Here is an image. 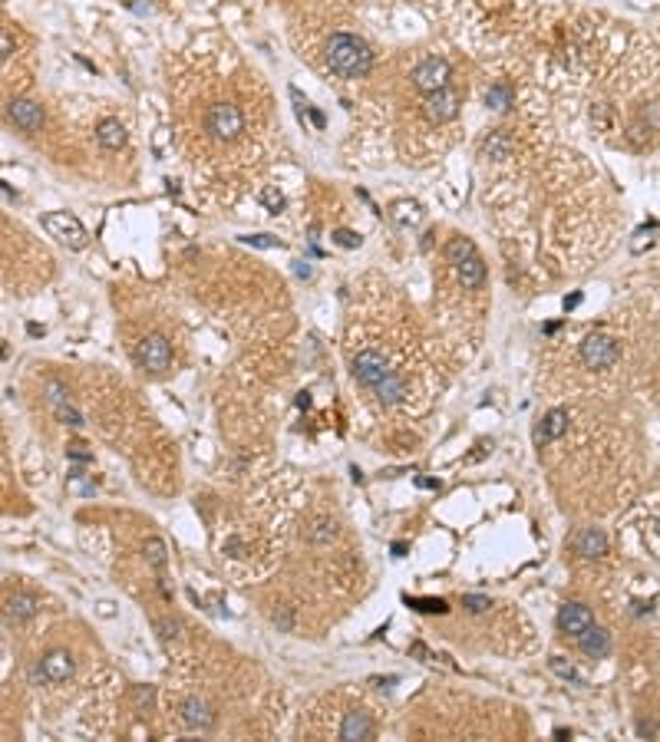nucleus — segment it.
<instances>
[{"label": "nucleus", "mask_w": 660, "mask_h": 742, "mask_svg": "<svg viewBox=\"0 0 660 742\" xmlns=\"http://www.w3.org/2000/svg\"><path fill=\"white\" fill-rule=\"evenodd\" d=\"M327 67L344 80H363L373 69V50L357 33H333L327 40Z\"/></svg>", "instance_id": "f257e3e1"}, {"label": "nucleus", "mask_w": 660, "mask_h": 742, "mask_svg": "<svg viewBox=\"0 0 660 742\" xmlns=\"http://www.w3.org/2000/svg\"><path fill=\"white\" fill-rule=\"evenodd\" d=\"M446 261L455 267L462 288L479 290L482 284H485V264H482L479 251H476V245H472L469 238H453V241L446 245Z\"/></svg>", "instance_id": "f03ea898"}, {"label": "nucleus", "mask_w": 660, "mask_h": 742, "mask_svg": "<svg viewBox=\"0 0 660 742\" xmlns=\"http://www.w3.org/2000/svg\"><path fill=\"white\" fill-rule=\"evenodd\" d=\"M205 132L215 142H234V139L245 132V116L234 103H211L205 109Z\"/></svg>", "instance_id": "7ed1b4c3"}, {"label": "nucleus", "mask_w": 660, "mask_h": 742, "mask_svg": "<svg viewBox=\"0 0 660 742\" xmlns=\"http://www.w3.org/2000/svg\"><path fill=\"white\" fill-rule=\"evenodd\" d=\"M350 366H354V380H357L360 386L373 389V393L397 376V370H390V363H386L376 350H363V353H357Z\"/></svg>", "instance_id": "20e7f679"}, {"label": "nucleus", "mask_w": 660, "mask_h": 742, "mask_svg": "<svg viewBox=\"0 0 660 742\" xmlns=\"http://www.w3.org/2000/svg\"><path fill=\"white\" fill-rule=\"evenodd\" d=\"M618 357H620L618 340L607 337V333H591V337H584V344H581V360H584L591 370H611V366L618 363Z\"/></svg>", "instance_id": "39448f33"}, {"label": "nucleus", "mask_w": 660, "mask_h": 742, "mask_svg": "<svg viewBox=\"0 0 660 742\" xmlns=\"http://www.w3.org/2000/svg\"><path fill=\"white\" fill-rule=\"evenodd\" d=\"M43 228L53 234L56 241H63L67 247H73V251L86 247V241H89V234H86V228L80 224V218H73L67 211H50V215L43 218Z\"/></svg>", "instance_id": "423d86ee"}, {"label": "nucleus", "mask_w": 660, "mask_h": 742, "mask_svg": "<svg viewBox=\"0 0 660 742\" xmlns=\"http://www.w3.org/2000/svg\"><path fill=\"white\" fill-rule=\"evenodd\" d=\"M449 76H453V69H449V63L442 56H426L423 63H416V69H412V86L419 93H436V89L449 86Z\"/></svg>", "instance_id": "0eeeda50"}, {"label": "nucleus", "mask_w": 660, "mask_h": 742, "mask_svg": "<svg viewBox=\"0 0 660 742\" xmlns=\"http://www.w3.org/2000/svg\"><path fill=\"white\" fill-rule=\"evenodd\" d=\"M136 363L142 366V370H149V373L168 370V363H172V346H168V340L159 337V333L146 337V340L136 346Z\"/></svg>", "instance_id": "6e6552de"}, {"label": "nucleus", "mask_w": 660, "mask_h": 742, "mask_svg": "<svg viewBox=\"0 0 660 742\" xmlns=\"http://www.w3.org/2000/svg\"><path fill=\"white\" fill-rule=\"evenodd\" d=\"M423 112H426L429 123H436V125L449 123V119H455V112H459V96H455L449 86H446V89H436V93H426Z\"/></svg>", "instance_id": "1a4fd4ad"}, {"label": "nucleus", "mask_w": 660, "mask_h": 742, "mask_svg": "<svg viewBox=\"0 0 660 742\" xmlns=\"http://www.w3.org/2000/svg\"><path fill=\"white\" fill-rule=\"evenodd\" d=\"M179 716H182V723H185L189 729H211L215 726V709H211L202 696H189V700H182Z\"/></svg>", "instance_id": "9d476101"}, {"label": "nucleus", "mask_w": 660, "mask_h": 742, "mask_svg": "<svg viewBox=\"0 0 660 742\" xmlns=\"http://www.w3.org/2000/svg\"><path fill=\"white\" fill-rule=\"evenodd\" d=\"M7 116H10L14 125H20L24 132H37L43 125V109H40V103H33V99H14V103H7Z\"/></svg>", "instance_id": "9b49d317"}, {"label": "nucleus", "mask_w": 660, "mask_h": 742, "mask_svg": "<svg viewBox=\"0 0 660 742\" xmlns=\"http://www.w3.org/2000/svg\"><path fill=\"white\" fill-rule=\"evenodd\" d=\"M591 624H594V614L584 604H564L562 610H558V627H562L564 633H571V637H581Z\"/></svg>", "instance_id": "f8f14e48"}, {"label": "nucleus", "mask_w": 660, "mask_h": 742, "mask_svg": "<svg viewBox=\"0 0 660 742\" xmlns=\"http://www.w3.org/2000/svg\"><path fill=\"white\" fill-rule=\"evenodd\" d=\"M578 646H581V653L591 660H605L607 653H611V633L605 630V627H588V630L578 637Z\"/></svg>", "instance_id": "ddd939ff"}, {"label": "nucleus", "mask_w": 660, "mask_h": 742, "mask_svg": "<svg viewBox=\"0 0 660 742\" xmlns=\"http://www.w3.org/2000/svg\"><path fill=\"white\" fill-rule=\"evenodd\" d=\"M40 666H43V673H46V680H50V683H67L69 676H73V670H76L73 657H69V653H63V650L46 653Z\"/></svg>", "instance_id": "4468645a"}, {"label": "nucleus", "mask_w": 660, "mask_h": 742, "mask_svg": "<svg viewBox=\"0 0 660 742\" xmlns=\"http://www.w3.org/2000/svg\"><path fill=\"white\" fill-rule=\"evenodd\" d=\"M564 432H568V412L551 409L548 416L541 419V426L535 429V442L538 445H545V442H551V439H562Z\"/></svg>", "instance_id": "2eb2a0df"}, {"label": "nucleus", "mask_w": 660, "mask_h": 742, "mask_svg": "<svg viewBox=\"0 0 660 742\" xmlns=\"http://www.w3.org/2000/svg\"><path fill=\"white\" fill-rule=\"evenodd\" d=\"M575 551L581 554V558H605L607 554L605 531H598V528H584V531L575 538Z\"/></svg>", "instance_id": "dca6fc26"}, {"label": "nucleus", "mask_w": 660, "mask_h": 742, "mask_svg": "<svg viewBox=\"0 0 660 742\" xmlns=\"http://www.w3.org/2000/svg\"><path fill=\"white\" fill-rule=\"evenodd\" d=\"M370 736H373V719L367 713L354 709V713L344 716V723H340V739H370Z\"/></svg>", "instance_id": "f3484780"}, {"label": "nucleus", "mask_w": 660, "mask_h": 742, "mask_svg": "<svg viewBox=\"0 0 660 742\" xmlns=\"http://www.w3.org/2000/svg\"><path fill=\"white\" fill-rule=\"evenodd\" d=\"M96 139H99V145H103V149H123L125 145L123 123H119V119H103V123H99Z\"/></svg>", "instance_id": "a211bd4d"}, {"label": "nucleus", "mask_w": 660, "mask_h": 742, "mask_svg": "<svg viewBox=\"0 0 660 742\" xmlns=\"http://www.w3.org/2000/svg\"><path fill=\"white\" fill-rule=\"evenodd\" d=\"M482 152H485L489 159H509L512 155V136L509 132H502V129H495V132H489V139L482 142Z\"/></svg>", "instance_id": "6ab92c4d"}, {"label": "nucleus", "mask_w": 660, "mask_h": 742, "mask_svg": "<svg viewBox=\"0 0 660 742\" xmlns=\"http://www.w3.org/2000/svg\"><path fill=\"white\" fill-rule=\"evenodd\" d=\"M37 614V597L33 594H14V597H7V617L14 620H27Z\"/></svg>", "instance_id": "aec40b11"}, {"label": "nucleus", "mask_w": 660, "mask_h": 742, "mask_svg": "<svg viewBox=\"0 0 660 742\" xmlns=\"http://www.w3.org/2000/svg\"><path fill=\"white\" fill-rule=\"evenodd\" d=\"M512 99H515V93H512L509 82H492L489 93H485V106L495 112H505L512 106Z\"/></svg>", "instance_id": "412c9836"}, {"label": "nucleus", "mask_w": 660, "mask_h": 742, "mask_svg": "<svg viewBox=\"0 0 660 742\" xmlns=\"http://www.w3.org/2000/svg\"><path fill=\"white\" fill-rule=\"evenodd\" d=\"M165 558H168L165 541H162V538H149V541H146V561H149L155 571H162V567H165Z\"/></svg>", "instance_id": "4be33fe9"}, {"label": "nucleus", "mask_w": 660, "mask_h": 742, "mask_svg": "<svg viewBox=\"0 0 660 742\" xmlns=\"http://www.w3.org/2000/svg\"><path fill=\"white\" fill-rule=\"evenodd\" d=\"M548 666H551V673H558V676H562V680H571V683H578V687H584V676L578 673V670H575V666H571V663H564L562 657H555V660H551V663H548Z\"/></svg>", "instance_id": "5701e85b"}, {"label": "nucleus", "mask_w": 660, "mask_h": 742, "mask_svg": "<svg viewBox=\"0 0 660 742\" xmlns=\"http://www.w3.org/2000/svg\"><path fill=\"white\" fill-rule=\"evenodd\" d=\"M258 198H261V205L268 208V211H275V215H277V211H281V208H284V195L277 192L275 185H264V188H261V195H258Z\"/></svg>", "instance_id": "b1692460"}, {"label": "nucleus", "mask_w": 660, "mask_h": 742, "mask_svg": "<svg viewBox=\"0 0 660 742\" xmlns=\"http://www.w3.org/2000/svg\"><path fill=\"white\" fill-rule=\"evenodd\" d=\"M56 416L67 423V426H73V429H82L86 423H82V412L80 409H73L69 403H63V406H56Z\"/></svg>", "instance_id": "393cba45"}, {"label": "nucleus", "mask_w": 660, "mask_h": 742, "mask_svg": "<svg viewBox=\"0 0 660 742\" xmlns=\"http://www.w3.org/2000/svg\"><path fill=\"white\" fill-rule=\"evenodd\" d=\"M397 221L399 224H416V221H419V205H416V202H410V205H406V202L397 205Z\"/></svg>", "instance_id": "a878e982"}, {"label": "nucleus", "mask_w": 660, "mask_h": 742, "mask_svg": "<svg viewBox=\"0 0 660 742\" xmlns=\"http://www.w3.org/2000/svg\"><path fill=\"white\" fill-rule=\"evenodd\" d=\"M46 399H50V406H63V403H69L67 399V389H63V383H56V380H50L46 383Z\"/></svg>", "instance_id": "bb28decb"}, {"label": "nucleus", "mask_w": 660, "mask_h": 742, "mask_svg": "<svg viewBox=\"0 0 660 742\" xmlns=\"http://www.w3.org/2000/svg\"><path fill=\"white\" fill-rule=\"evenodd\" d=\"M241 241L251 245V247H281V241L271 238V234H248V238H241Z\"/></svg>", "instance_id": "cd10ccee"}, {"label": "nucleus", "mask_w": 660, "mask_h": 742, "mask_svg": "<svg viewBox=\"0 0 660 742\" xmlns=\"http://www.w3.org/2000/svg\"><path fill=\"white\" fill-rule=\"evenodd\" d=\"M416 610H423V614H446L449 607H446V601H410Z\"/></svg>", "instance_id": "c85d7f7f"}, {"label": "nucleus", "mask_w": 660, "mask_h": 742, "mask_svg": "<svg viewBox=\"0 0 660 742\" xmlns=\"http://www.w3.org/2000/svg\"><path fill=\"white\" fill-rule=\"evenodd\" d=\"M462 604L469 607V614H485V610L492 607V604H489V597H479V594H469Z\"/></svg>", "instance_id": "c756f323"}, {"label": "nucleus", "mask_w": 660, "mask_h": 742, "mask_svg": "<svg viewBox=\"0 0 660 742\" xmlns=\"http://www.w3.org/2000/svg\"><path fill=\"white\" fill-rule=\"evenodd\" d=\"M330 538H333V524L317 522L314 531H311V541H314V545H324V541H330Z\"/></svg>", "instance_id": "7c9ffc66"}, {"label": "nucleus", "mask_w": 660, "mask_h": 742, "mask_svg": "<svg viewBox=\"0 0 660 742\" xmlns=\"http://www.w3.org/2000/svg\"><path fill=\"white\" fill-rule=\"evenodd\" d=\"M132 696H136V706H139V709H149V706H152V696H155V689H152V687H136V693H132Z\"/></svg>", "instance_id": "2f4dec72"}, {"label": "nucleus", "mask_w": 660, "mask_h": 742, "mask_svg": "<svg viewBox=\"0 0 660 742\" xmlns=\"http://www.w3.org/2000/svg\"><path fill=\"white\" fill-rule=\"evenodd\" d=\"M333 241H337L340 247H357L360 245V234L344 231V228H340V231H333Z\"/></svg>", "instance_id": "473e14b6"}, {"label": "nucleus", "mask_w": 660, "mask_h": 742, "mask_svg": "<svg viewBox=\"0 0 660 742\" xmlns=\"http://www.w3.org/2000/svg\"><path fill=\"white\" fill-rule=\"evenodd\" d=\"M67 455L73 459V462H93V452H89L86 445H80V442H76V445H69Z\"/></svg>", "instance_id": "72a5a7b5"}, {"label": "nucleus", "mask_w": 660, "mask_h": 742, "mask_svg": "<svg viewBox=\"0 0 660 742\" xmlns=\"http://www.w3.org/2000/svg\"><path fill=\"white\" fill-rule=\"evenodd\" d=\"M155 630H159L162 640H168V637H175V630H179V620H155Z\"/></svg>", "instance_id": "f704fd0d"}, {"label": "nucleus", "mask_w": 660, "mask_h": 742, "mask_svg": "<svg viewBox=\"0 0 660 742\" xmlns=\"http://www.w3.org/2000/svg\"><path fill=\"white\" fill-rule=\"evenodd\" d=\"M275 627H281V630H290V627H294L290 614H284V610H281V614H275Z\"/></svg>", "instance_id": "c9c22d12"}, {"label": "nucleus", "mask_w": 660, "mask_h": 742, "mask_svg": "<svg viewBox=\"0 0 660 742\" xmlns=\"http://www.w3.org/2000/svg\"><path fill=\"white\" fill-rule=\"evenodd\" d=\"M654 723H647V719H641V723H637V732H641V736H654Z\"/></svg>", "instance_id": "e433bc0d"}, {"label": "nucleus", "mask_w": 660, "mask_h": 742, "mask_svg": "<svg viewBox=\"0 0 660 742\" xmlns=\"http://www.w3.org/2000/svg\"><path fill=\"white\" fill-rule=\"evenodd\" d=\"M307 112H311V123H314L317 129H324V112H317L314 106H311V109H307Z\"/></svg>", "instance_id": "4c0bfd02"}, {"label": "nucleus", "mask_w": 660, "mask_h": 742, "mask_svg": "<svg viewBox=\"0 0 660 742\" xmlns=\"http://www.w3.org/2000/svg\"><path fill=\"white\" fill-rule=\"evenodd\" d=\"M578 303H581V294H571V297H564V310H575Z\"/></svg>", "instance_id": "58836bf2"}, {"label": "nucleus", "mask_w": 660, "mask_h": 742, "mask_svg": "<svg viewBox=\"0 0 660 742\" xmlns=\"http://www.w3.org/2000/svg\"><path fill=\"white\" fill-rule=\"evenodd\" d=\"M294 271H297V277H311V267H307V264H304V261H297V264H294Z\"/></svg>", "instance_id": "ea45409f"}, {"label": "nucleus", "mask_w": 660, "mask_h": 742, "mask_svg": "<svg viewBox=\"0 0 660 742\" xmlns=\"http://www.w3.org/2000/svg\"><path fill=\"white\" fill-rule=\"evenodd\" d=\"M419 488H440V482L436 479H419Z\"/></svg>", "instance_id": "a19ab883"}, {"label": "nucleus", "mask_w": 660, "mask_h": 742, "mask_svg": "<svg viewBox=\"0 0 660 742\" xmlns=\"http://www.w3.org/2000/svg\"><path fill=\"white\" fill-rule=\"evenodd\" d=\"M657 535H660V518H657Z\"/></svg>", "instance_id": "79ce46f5"}]
</instances>
